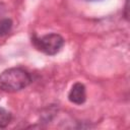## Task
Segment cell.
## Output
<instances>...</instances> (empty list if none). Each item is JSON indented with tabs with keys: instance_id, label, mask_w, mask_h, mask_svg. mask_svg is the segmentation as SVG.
<instances>
[{
	"instance_id": "1",
	"label": "cell",
	"mask_w": 130,
	"mask_h": 130,
	"mask_svg": "<svg viewBox=\"0 0 130 130\" xmlns=\"http://www.w3.org/2000/svg\"><path fill=\"white\" fill-rule=\"evenodd\" d=\"M31 81L29 74L21 68H9L0 74V89L17 91L26 87Z\"/></svg>"
},
{
	"instance_id": "2",
	"label": "cell",
	"mask_w": 130,
	"mask_h": 130,
	"mask_svg": "<svg viewBox=\"0 0 130 130\" xmlns=\"http://www.w3.org/2000/svg\"><path fill=\"white\" fill-rule=\"evenodd\" d=\"M38 49L44 52L47 55H55L57 54L64 45V40L60 35L57 34H49L35 42Z\"/></svg>"
},
{
	"instance_id": "3",
	"label": "cell",
	"mask_w": 130,
	"mask_h": 130,
	"mask_svg": "<svg viewBox=\"0 0 130 130\" xmlns=\"http://www.w3.org/2000/svg\"><path fill=\"white\" fill-rule=\"evenodd\" d=\"M68 99L73 104H76V105L83 104L85 102V100H86L85 86L80 82L74 83L72 85L69 93H68Z\"/></svg>"
},
{
	"instance_id": "4",
	"label": "cell",
	"mask_w": 130,
	"mask_h": 130,
	"mask_svg": "<svg viewBox=\"0 0 130 130\" xmlns=\"http://www.w3.org/2000/svg\"><path fill=\"white\" fill-rule=\"evenodd\" d=\"M12 27V20L9 18H4L0 20V37L7 35Z\"/></svg>"
},
{
	"instance_id": "5",
	"label": "cell",
	"mask_w": 130,
	"mask_h": 130,
	"mask_svg": "<svg viewBox=\"0 0 130 130\" xmlns=\"http://www.w3.org/2000/svg\"><path fill=\"white\" fill-rule=\"evenodd\" d=\"M11 120V115L8 111L3 108H0V128L6 127Z\"/></svg>"
},
{
	"instance_id": "6",
	"label": "cell",
	"mask_w": 130,
	"mask_h": 130,
	"mask_svg": "<svg viewBox=\"0 0 130 130\" xmlns=\"http://www.w3.org/2000/svg\"><path fill=\"white\" fill-rule=\"evenodd\" d=\"M128 2L129 0H126V5H125V17L128 19Z\"/></svg>"
}]
</instances>
